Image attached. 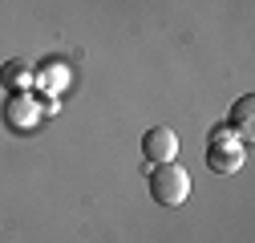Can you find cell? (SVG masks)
<instances>
[{
  "label": "cell",
  "instance_id": "5b68a950",
  "mask_svg": "<svg viewBox=\"0 0 255 243\" xmlns=\"http://www.w3.org/2000/svg\"><path fill=\"white\" fill-rule=\"evenodd\" d=\"M251 110H255V98H251V94H243V98L231 106V122H235V130L243 134V142H251V138H255V126H251Z\"/></svg>",
  "mask_w": 255,
  "mask_h": 243
},
{
  "label": "cell",
  "instance_id": "3957f363",
  "mask_svg": "<svg viewBox=\"0 0 255 243\" xmlns=\"http://www.w3.org/2000/svg\"><path fill=\"white\" fill-rule=\"evenodd\" d=\"M142 154L158 166V162H174V154H178V134L170 130V126H154V130H146L142 134Z\"/></svg>",
  "mask_w": 255,
  "mask_h": 243
},
{
  "label": "cell",
  "instance_id": "277c9868",
  "mask_svg": "<svg viewBox=\"0 0 255 243\" xmlns=\"http://www.w3.org/2000/svg\"><path fill=\"white\" fill-rule=\"evenodd\" d=\"M4 122H12L16 130H33L37 122H41V106H37V98L12 94V98L4 102Z\"/></svg>",
  "mask_w": 255,
  "mask_h": 243
},
{
  "label": "cell",
  "instance_id": "6da1fadb",
  "mask_svg": "<svg viewBox=\"0 0 255 243\" xmlns=\"http://www.w3.org/2000/svg\"><path fill=\"white\" fill-rule=\"evenodd\" d=\"M150 195L162 207H182L186 195H190V174L178 162H158L154 174H150Z\"/></svg>",
  "mask_w": 255,
  "mask_h": 243
},
{
  "label": "cell",
  "instance_id": "7a4b0ae2",
  "mask_svg": "<svg viewBox=\"0 0 255 243\" xmlns=\"http://www.w3.org/2000/svg\"><path fill=\"white\" fill-rule=\"evenodd\" d=\"M207 166L215 170V174H235L239 166H243V146H235L231 142V130H223V134H215V142H211V150H207Z\"/></svg>",
  "mask_w": 255,
  "mask_h": 243
}]
</instances>
